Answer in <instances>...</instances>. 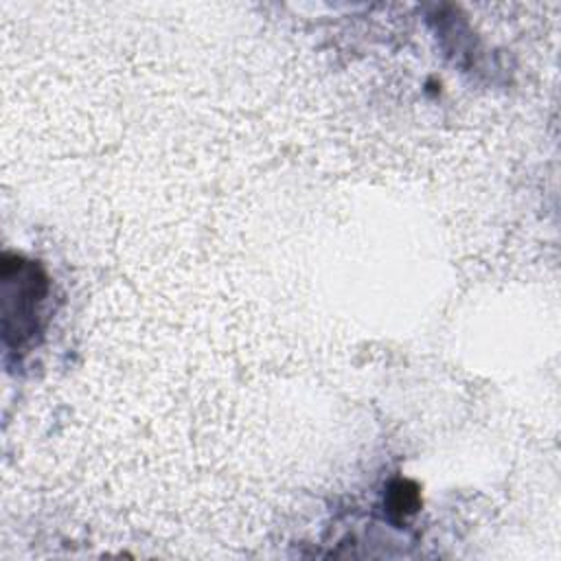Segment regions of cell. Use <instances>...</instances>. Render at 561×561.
I'll use <instances>...</instances> for the list:
<instances>
[{
	"label": "cell",
	"mask_w": 561,
	"mask_h": 561,
	"mask_svg": "<svg viewBox=\"0 0 561 561\" xmlns=\"http://www.w3.org/2000/svg\"><path fill=\"white\" fill-rule=\"evenodd\" d=\"M2 287L4 337L9 344L20 346L37 331V307L46 296L48 283L39 265L33 261L4 254Z\"/></svg>",
	"instance_id": "1"
},
{
	"label": "cell",
	"mask_w": 561,
	"mask_h": 561,
	"mask_svg": "<svg viewBox=\"0 0 561 561\" xmlns=\"http://www.w3.org/2000/svg\"><path fill=\"white\" fill-rule=\"evenodd\" d=\"M419 506V491L412 482H394L388 493V511L397 513L399 517L414 513Z\"/></svg>",
	"instance_id": "2"
}]
</instances>
